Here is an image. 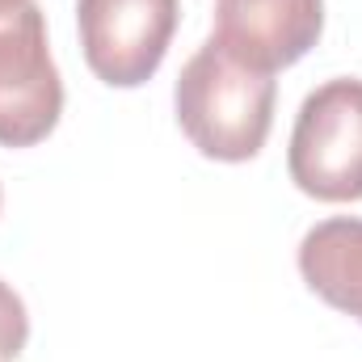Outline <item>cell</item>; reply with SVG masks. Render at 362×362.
Masks as SVG:
<instances>
[{
    "label": "cell",
    "instance_id": "cell-7",
    "mask_svg": "<svg viewBox=\"0 0 362 362\" xmlns=\"http://www.w3.org/2000/svg\"><path fill=\"white\" fill-rule=\"evenodd\" d=\"M30 341V316H25V303L21 295L0 282V362H13Z\"/></svg>",
    "mask_w": 362,
    "mask_h": 362
},
{
    "label": "cell",
    "instance_id": "cell-8",
    "mask_svg": "<svg viewBox=\"0 0 362 362\" xmlns=\"http://www.w3.org/2000/svg\"><path fill=\"white\" fill-rule=\"evenodd\" d=\"M30 0H0V17H8V13H17V8H25Z\"/></svg>",
    "mask_w": 362,
    "mask_h": 362
},
{
    "label": "cell",
    "instance_id": "cell-5",
    "mask_svg": "<svg viewBox=\"0 0 362 362\" xmlns=\"http://www.w3.org/2000/svg\"><path fill=\"white\" fill-rule=\"evenodd\" d=\"M325 30V0H215V42L257 72L303 59Z\"/></svg>",
    "mask_w": 362,
    "mask_h": 362
},
{
    "label": "cell",
    "instance_id": "cell-1",
    "mask_svg": "<svg viewBox=\"0 0 362 362\" xmlns=\"http://www.w3.org/2000/svg\"><path fill=\"white\" fill-rule=\"evenodd\" d=\"M274 85L270 72H257L206 38L181 68L173 105L185 139L211 160H253L274 127Z\"/></svg>",
    "mask_w": 362,
    "mask_h": 362
},
{
    "label": "cell",
    "instance_id": "cell-2",
    "mask_svg": "<svg viewBox=\"0 0 362 362\" xmlns=\"http://www.w3.org/2000/svg\"><path fill=\"white\" fill-rule=\"evenodd\" d=\"M286 173L320 202L362 198V81L337 76L303 97L291 131Z\"/></svg>",
    "mask_w": 362,
    "mask_h": 362
},
{
    "label": "cell",
    "instance_id": "cell-6",
    "mask_svg": "<svg viewBox=\"0 0 362 362\" xmlns=\"http://www.w3.org/2000/svg\"><path fill=\"white\" fill-rule=\"evenodd\" d=\"M303 282L362 325V219H325L299 240Z\"/></svg>",
    "mask_w": 362,
    "mask_h": 362
},
{
    "label": "cell",
    "instance_id": "cell-4",
    "mask_svg": "<svg viewBox=\"0 0 362 362\" xmlns=\"http://www.w3.org/2000/svg\"><path fill=\"white\" fill-rule=\"evenodd\" d=\"M177 13V0H76L89 72L114 89L152 81L169 55Z\"/></svg>",
    "mask_w": 362,
    "mask_h": 362
},
{
    "label": "cell",
    "instance_id": "cell-3",
    "mask_svg": "<svg viewBox=\"0 0 362 362\" xmlns=\"http://www.w3.org/2000/svg\"><path fill=\"white\" fill-rule=\"evenodd\" d=\"M64 114V81L51 59L47 17L30 0L0 17V144L34 148Z\"/></svg>",
    "mask_w": 362,
    "mask_h": 362
}]
</instances>
